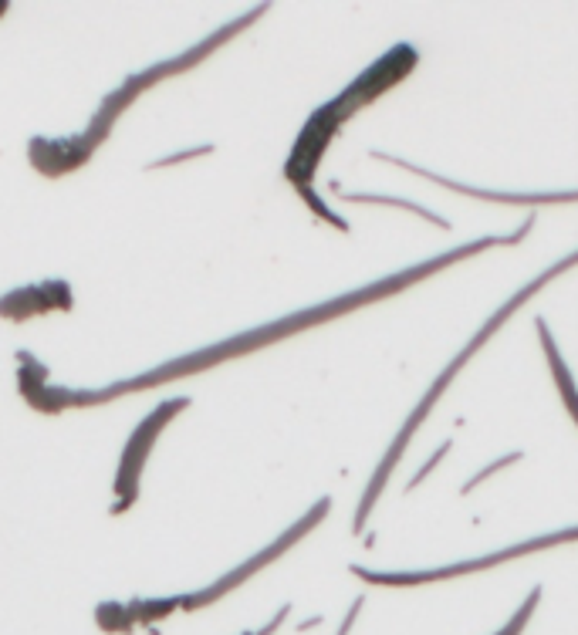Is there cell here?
<instances>
[{
  "mask_svg": "<svg viewBox=\"0 0 578 635\" xmlns=\"http://www.w3.org/2000/svg\"><path fill=\"white\" fill-rule=\"evenodd\" d=\"M568 267H578V250H575V254L562 257V261H558V264H551L548 271H541V274L535 277V281H528V284H524V288H521L518 294H514V298H511L508 304H501V308H497L494 315L484 321V328H480V332H477L474 338H470V342H467L464 348H460V355H457V359H453V362L447 365V369L440 372V379L433 382V386H430V392H426V396L420 399V406L413 409V416L406 419V426L399 429V436L393 440V446H389V450H386V456H382L379 470L372 473L366 497L359 500V511H355V524H352V531H355V534L362 531V524H366V517L372 514V507H376V500H379V494H382V487H386L389 473L396 470L399 456L406 453V446H409V440H413V436H416V429H420V426H423V419L433 413V406H437V399L443 396V392L450 389L453 375H457L460 369H464V365H467L470 359H474V355L480 352V348H484L487 342H491V335H494V332H501V328H504V321H508V318L514 315V311L521 308V304H528V298H531V294H538L541 288H545L548 281H555L558 274H565Z\"/></svg>",
  "mask_w": 578,
  "mask_h": 635,
  "instance_id": "6da1fadb",
  "label": "cell"
},
{
  "mask_svg": "<svg viewBox=\"0 0 578 635\" xmlns=\"http://www.w3.org/2000/svg\"><path fill=\"white\" fill-rule=\"evenodd\" d=\"M568 541H578V527H565V531L545 534V538H535V541H518V544H511V548H504V551L484 554V558H474V561H460V565H447V568H430V571H369V568H352V575L362 578V581H369V585H393V588H403V585H430V581H447V578H460V575H474V571L504 565V561H511V558H521V554H535V551H545V548H558V544H568Z\"/></svg>",
  "mask_w": 578,
  "mask_h": 635,
  "instance_id": "7a4b0ae2",
  "label": "cell"
},
{
  "mask_svg": "<svg viewBox=\"0 0 578 635\" xmlns=\"http://www.w3.org/2000/svg\"><path fill=\"white\" fill-rule=\"evenodd\" d=\"M416 61H420V51H416L413 44H396V48H389L379 61H372V65L362 71L342 95H335L332 102H325V112L339 125H345L359 109H366V105L376 102L379 95H386L389 88H396L403 82L409 71L416 68Z\"/></svg>",
  "mask_w": 578,
  "mask_h": 635,
  "instance_id": "3957f363",
  "label": "cell"
},
{
  "mask_svg": "<svg viewBox=\"0 0 578 635\" xmlns=\"http://www.w3.org/2000/svg\"><path fill=\"white\" fill-rule=\"evenodd\" d=\"M183 409H186V399L163 402V406L153 409V413L136 426V433L129 436L126 453H122V463H119V477H115V507H112L115 514L126 511L132 500H136L142 467H146V460H149V453H153L159 433H163L166 423H170L176 413H183Z\"/></svg>",
  "mask_w": 578,
  "mask_h": 635,
  "instance_id": "277c9868",
  "label": "cell"
},
{
  "mask_svg": "<svg viewBox=\"0 0 578 635\" xmlns=\"http://www.w3.org/2000/svg\"><path fill=\"white\" fill-rule=\"evenodd\" d=\"M328 507H332V497H322V500H318V504L311 507V511H308L305 517H301V521H298L295 527H288V531H284L281 538L271 544V548L257 551L251 561H244V565H240V568H234V571H230V575H224V578L217 581V585L203 588V592H197V595H186L180 608H186V612H193V608H203V605L217 602V598L224 595V592H230V588H237L240 581H247L251 575H257V571H261L264 565H271L274 558H281V554L288 551L291 544H295V541H301V538H305V534H311V531H315V527L325 521Z\"/></svg>",
  "mask_w": 578,
  "mask_h": 635,
  "instance_id": "5b68a950",
  "label": "cell"
},
{
  "mask_svg": "<svg viewBox=\"0 0 578 635\" xmlns=\"http://www.w3.org/2000/svg\"><path fill=\"white\" fill-rule=\"evenodd\" d=\"M376 159H386V163H393L399 169H409V173L423 176V180L443 186V190H453V193H464V196H474V200H487V203H511V207H541V203H578V190H568V193H501V190H477V186H464V183H453L447 176L440 173H430V169H420L413 163H406V159H396V156H386V152H372Z\"/></svg>",
  "mask_w": 578,
  "mask_h": 635,
  "instance_id": "8992f818",
  "label": "cell"
},
{
  "mask_svg": "<svg viewBox=\"0 0 578 635\" xmlns=\"http://www.w3.org/2000/svg\"><path fill=\"white\" fill-rule=\"evenodd\" d=\"M535 325H538L541 348H545V359H548V365H551V375H555V386H558V392H562L568 416H572V419H575V426H578V386H575L572 372H568V365H565V359H562V352H558L555 338H551V332H548V321H545V318H538Z\"/></svg>",
  "mask_w": 578,
  "mask_h": 635,
  "instance_id": "52a82bcc",
  "label": "cell"
},
{
  "mask_svg": "<svg viewBox=\"0 0 578 635\" xmlns=\"http://www.w3.org/2000/svg\"><path fill=\"white\" fill-rule=\"evenodd\" d=\"M41 311H51V301H48V291H44V284L38 288H24V291H14L7 294L4 301H0V315L4 318H28V315H41Z\"/></svg>",
  "mask_w": 578,
  "mask_h": 635,
  "instance_id": "ba28073f",
  "label": "cell"
},
{
  "mask_svg": "<svg viewBox=\"0 0 578 635\" xmlns=\"http://www.w3.org/2000/svg\"><path fill=\"white\" fill-rule=\"evenodd\" d=\"M349 203H372V207H396V210H406V213H416V217H423V220H430L433 227H443L447 230L450 223L437 217L433 210H426L420 207V203H413V200H403V196H379V193H342Z\"/></svg>",
  "mask_w": 578,
  "mask_h": 635,
  "instance_id": "9c48e42d",
  "label": "cell"
},
{
  "mask_svg": "<svg viewBox=\"0 0 578 635\" xmlns=\"http://www.w3.org/2000/svg\"><path fill=\"white\" fill-rule=\"evenodd\" d=\"M183 605V598H136V602H129V612L136 625H153V622H163L166 615H173L176 608Z\"/></svg>",
  "mask_w": 578,
  "mask_h": 635,
  "instance_id": "30bf717a",
  "label": "cell"
},
{
  "mask_svg": "<svg viewBox=\"0 0 578 635\" xmlns=\"http://www.w3.org/2000/svg\"><path fill=\"white\" fill-rule=\"evenodd\" d=\"M95 622H99L102 632H132V625H136L129 605H122V602L99 605V608H95Z\"/></svg>",
  "mask_w": 578,
  "mask_h": 635,
  "instance_id": "8fae6325",
  "label": "cell"
},
{
  "mask_svg": "<svg viewBox=\"0 0 578 635\" xmlns=\"http://www.w3.org/2000/svg\"><path fill=\"white\" fill-rule=\"evenodd\" d=\"M538 602H541V588H535V592H531L528 598H524V605L518 608V612L511 615V622L504 625V629L497 632V635H521V632H524V625H528V622H531V615H535Z\"/></svg>",
  "mask_w": 578,
  "mask_h": 635,
  "instance_id": "7c38bea8",
  "label": "cell"
},
{
  "mask_svg": "<svg viewBox=\"0 0 578 635\" xmlns=\"http://www.w3.org/2000/svg\"><path fill=\"white\" fill-rule=\"evenodd\" d=\"M518 460H521V453H511V456H501V460L487 463V467H484V470H480V473H477V477H470V480H467L464 494H470V490H474V487H480V484H484V480H487V477H494V473H497V470L511 467V463H518Z\"/></svg>",
  "mask_w": 578,
  "mask_h": 635,
  "instance_id": "4fadbf2b",
  "label": "cell"
},
{
  "mask_svg": "<svg viewBox=\"0 0 578 635\" xmlns=\"http://www.w3.org/2000/svg\"><path fill=\"white\" fill-rule=\"evenodd\" d=\"M447 450H450V440H447V443H443V446H440V450H437V453H433V456H430V460H426V463H423V470H420V473H416V477H413V480H409V487H406V490L420 487V484H423V480H426V477H430V473H433V470H437V463L443 460V456H447Z\"/></svg>",
  "mask_w": 578,
  "mask_h": 635,
  "instance_id": "5bb4252c",
  "label": "cell"
}]
</instances>
